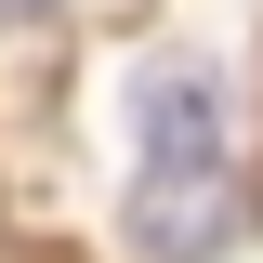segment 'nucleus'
<instances>
[{
  "instance_id": "f257e3e1",
  "label": "nucleus",
  "mask_w": 263,
  "mask_h": 263,
  "mask_svg": "<svg viewBox=\"0 0 263 263\" xmlns=\"http://www.w3.org/2000/svg\"><path fill=\"white\" fill-rule=\"evenodd\" d=\"M237 237V145H224V79L197 53H158L132 79V250L145 263H211Z\"/></svg>"
},
{
  "instance_id": "f03ea898",
  "label": "nucleus",
  "mask_w": 263,
  "mask_h": 263,
  "mask_svg": "<svg viewBox=\"0 0 263 263\" xmlns=\"http://www.w3.org/2000/svg\"><path fill=\"white\" fill-rule=\"evenodd\" d=\"M40 13H66V0H0V27H40Z\"/></svg>"
}]
</instances>
